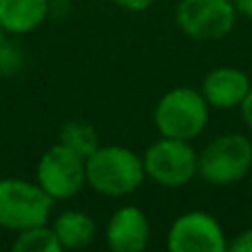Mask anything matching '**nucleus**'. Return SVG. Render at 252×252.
<instances>
[{
	"label": "nucleus",
	"mask_w": 252,
	"mask_h": 252,
	"mask_svg": "<svg viewBox=\"0 0 252 252\" xmlns=\"http://www.w3.org/2000/svg\"><path fill=\"white\" fill-rule=\"evenodd\" d=\"M151 239V223L137 206H122L106 223V244L113 252H142Z\"/></svg>",
	"instance_id": "9"
},
{
	"label": "nucleus",
	"mask_w": 252,
	"mask_h": 252,
	"mask_svg": "<svg viewBox=\"0 0 252 252\" xmlns=\"http://www.w3.org/2000/svg\"><path fill=\"white\" fill-rule=\"evenodd\" d=\"M49 7V0H0V27L4 33H31L47 20Z\"/></svg>",
	"instance_id": "11"
},
{
	"label": "nucleus",
	"mask_w": 252,
	"mask_h": 252,
	"mask_svg": "<svg viewBox=\"0 0 252 252\" xmlns=\"http://www.w3.org/2000/svg\"><path fill=\"white\" fill-rule=\"evenodd\" d=\"M35 182L53 201L69 199L87 184V159L58 142L42 153L35 166Z\"/></svg>",
	"instance_id": "6"
},
{
	"label": "nucleus",
	"mask_w": 252,
	"mask_h": 252,
	"mask_svg": "<svg viewBox=\"0 0 252 252\" xmlns=\"http://www.w3.org/2000/svg\"><path fill=\"white\" fill-rule=\"evenodd\" d=\"M228 248L235 252H252V228L239 232V235L232 239V244H228Z\"/></svg>",
	"instance_id": "15"
},
{
	"label": "nucleus",
	"mask_w": 252,
	"mask_h": 252,
	"mask_svg": "<svg viewBox=\"0 0 252 252\" xmlns=\"http://www.w3.org/2000/svg\"><path fill=\"white\" fill-rule=\"evenodd\" d=\"M146 179L144 159L126 146H97L87 157V184L106 197H126Z\"/></svg>",
	"instance_id": "1"
},
{
	"label": "nucleus",
	"mask_w": 252,
	"mask_h": 252,
	"mask_svg": "<svg viewBox=\"0 0 252 252\" xmlns=\"http://www.w3.org/2000/svg\"><path fill=\"white\" fill-rule=\"evenodd\" d=\"M111 2H115L126 11H144L153 4V0H111Z\"/></svg>",
	"instance_id": "16"
},
{
	"label": "nucleus",
	"mask_w": 252,
	"mask_h": 252,
	"mask_svg": "<svg viewBox=\"0 0 252 252\" xmlns=\"http://www.w3.org/2000/svg\"><path fill=\"white\" fill-rule=\"evenodd\" d=\"M208 109L210 104L201 95V91L192 87H175L166 91L157 102L153 113L155 128L164 137L192 142L204 133L208 124Z\"/></svg>",
	"instance_id": "2"
},
{
	"label": "nucleus",
	"mask_w": 252,
	"mask_h": 252,
	"mask_svg": "<svg viewBox=\"0 0 252 252\" xmlns=\"http://www.w3.org/2000/svg\"><path fill=\"white\" fill-rule=\"evenodd\" d=\"M232 2H235L237 13H241V16H246V18H252V0H232Z\"/></svg>",
	"instance_id": "18"
},
{
	"label": "nucleus",
	"mask_w": 252,
	"mask_h": 252,
	"mask_svg": "<svg viewBox=\"0 0 252 252\" xmlns=\"http://www.w3.org/2000/svg\"><path fill=\"white\" fill-rule=\"evenodd\" d=\"M56 201L38 186L18 177L0 179V228L20 232L31 226L49 223Z\"/></svg>",
	"instance_id": "3"
},
{
	"label": "nucleus",
	"mask_w": 252,
	"mask_h": 252,
	"mask_svg": "<svg viewBox=\"0 0 252 252\" xmlns=\"http://www.w3.org/2000/svg\"><path fill=\"white\" fill-rule=\"evenodd\" d=\"M250 89L252 84L246 71L235 69V66H219L204 78L201 95L215 109H232L244 102Z\"/></svg>",
	"instance_id": "10"
},
{
	"label": "nucleus",
	"mask_w": 252,
	"mask_h": 252,
	"mask_svg": "<svg viewBox=\"0 0 252 252\" xmlns=\"http://www.w3.org/2000/svg\"><path fill=\"white\" fill-rule=\"evenodd\" d=\"M170 252H226L228 239L221 223L204 210L184 213L170 223L166 237Z\"/></svg>",
	"instance_id": "8"
},
{
	"label": "nucleus",
	"mask_w": 252,
	"mask_h": 252,
	"mask_svg": "<svg viewBox=\"0 0 252 252\" xmlns=\"http://www.w3.org/2000/svg\"><path fill=\"white\" fill-rule=\"evenodd\" d=\"M175 20L192 40H221L235 27L237 9L232 0H182Z\"/></svg>",
	"instance_id": "7"
},
{
	"label": "nucleus",
	"mask_w": 252,
	"mask_h": 252,
	"mask_svg": "<svg viewBox=\"0 0 252 252\" xmlns=\"http://www.w3.org/2000/svg\"><path fill=\"white\" fill-rule=\"evenodd\" d=\"M250 175H252V168H250Z\"/></svg>",
	"instance_id": "20"
},
{
	"label": "nucleus",
	"mask_w": 252,
	"mask_h": 252,
	"mask_svg": "<svg viewBox=\"0 0 252 252\" xmlns=\"http://www.w3.org/2000/svg\"><path fill=\"white\" fill-rule=\"evenodd\" d=\"M60 142L64 144V146H69L71 151H75L78 155H82L84 159L100 146L95 128L89 122H82V120H71V122H66L62 126Z\"/></svg>",
	"instance_id": "14"
},
{
	"label": "nucleus",
	"mask_w": 252,
	"mask_h": 252,
	"mask_svg": "<svg viewBox=\"0 0 252 252\" xmlns=\"http://www.w3.org/2000/svg\"><path fill=\"white\" fill-rule=\"evenodd\" d=\"M239 111H241V118H244L246 126L252 130V89L248 91V95L244 97V102L239 104Z\"/></svg>",
	"instance_id": "17"
},
{
	"label": "nucleus",
	"mask_w": 252,
	"mask_h": 252,
	"mask_svg": "<svg viewBox=\"0 0 252 252\" xmlns=\"http://www.w3.org/2000/svg\"><path fill=\"white\" fill-rule=\"evenodd\" d=\"M199 175L213 186L230 184L250 175L252 168V142L241 133H226L215 137L199 153Z\"/></svg>",
	"instance_id": "4"
},
{
	"label": "nucleus",
	"mask_w": 252,
	"mask_h": 252,
	"mask_svg": "<svg viewBox=\"0 0 252 252\" xmlns=\"http://www.w3.org/2000/svg\"><path fill=\"white\" fill-rule=\"evenodd\" d=\"M62 250L87 248L95 239V221L84 210H64L51 223Z\"/></svg>",
	"instance_id": "12"
},
{
	"label": "nucleus",
	"mask_w": 252,
	"mask_h": 252,
	"mask_svg": "<svg viewBox=\"0 0 252 252\" xmlns=\"http://www.w3.org/2000/svg\"><path fill=\"white\" fill-rule=\"evenodd\" d=\"M2 33L4 31H2V27H0V49H2Z\"/></svg>",
	"instance_id": "19"
},
{
	"label": "nucleus",
	"mask_w": 252,
	"mask_h": 252,
	"mask_svg": "<svg viewBox=\"0 0 252 252\" xmlns=\"http://www.w3.org/2000/svg\"><path fill=\"white\" fill-rule=\"evenodd\" d=\"M144 170L146 177L166 188L186 186L188 182L199 175V153L190 146L186 139H175L161 135L157 142H153L144 153Z\"/></svg>",
	"instance_id": "5"
},
{
	"label": "nucleus",
	"mask_w": 252,
	"mask_h": 252,
	"mask_svg": "<svg viewBox=\"0 0 252 252\" xmlns=\"http://www.w3.org/2000/svg\"><path fill=\"white\" fill-rule=\"evenodd\" d=\"M16 252H62V246L49 223L31 226L27 230H20L11 246Z\"/></svg>",
	"instance_id": "13"
}]
</instances>
